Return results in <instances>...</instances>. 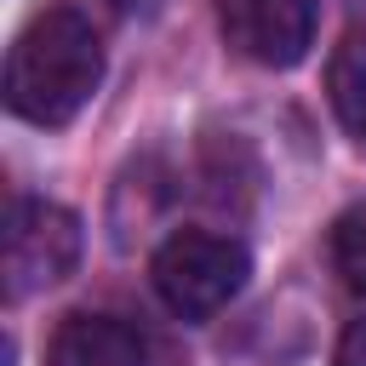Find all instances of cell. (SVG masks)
I'll use <instances>...</instances> for the list:
<instances>
[{
    "mask_svg": "<svg viewBox=\"0 0 366 366\" xmlns=\"http://www.w3.org/2000/svg\"><path fill=\"white\" fill-rule=\"evenodd\" d=\"M246 274H252L246 246L229 234H206V229H183V234L160 240V252L149 263V280L177 320H212L223 303L240 297Z\"/></svg>",
    "mask_w": 366,
    "mask_h": 366,
    "instance_id": "2",
    "label": "cell"
},
{
    "mask_svg": "<svg viewBox=\"0 0 366 366\" xmlns=\"http://www.w3.org/2000/svg\"><path fill=\"white\" fill-rule=\"evenodd\" d=\"M326 97H332V114L337 126L366 149V29H355L337 51H332V69H326Z\"/></svg>",
    "mask_w": 366,
    "mask_h": 366,
    "instance_id": "6",
    "label": "cell"
},
{
    "mask_svg": "<svg viewBox=\"0 0 366 366\" xmlns=\"http://www.w3.org/2000/svg\"><path fill=\"white\" fill-rule=\"evenodd\" d=\"M46 366H149V349L120 315H69L51 332Z\"/></svg>",
    "mask_w": 366,
    "mask_h": 366,
    "instance_id": "5",
    "label": "cell"
},
{
    "mask_svg": "<svg viewBox=\"0 0 366 366\" xmlns=\"http://www.w3.org/2000/svg\"><path fill=\"white\" fill-rule=\"evenodd\" d=\"M223 40L263 69H292L315 46V0H217Z\"/></svg>",
    "mask_w": 366,
    "mask_h": 366,
    "instance_id": "4",
    "label": "cell"
},
{
    "mask_svg": "<svg viewBox=\"0 0 366 366\" xmlns=\"http://www.w3.org/2000/svg\"><path fill=\"white\" fill-rule=\"evenodd\" d=\"M332 366H366V320H355L343 337H337V355Z\"/></svg>",
    "mask_w": 366,
    "mask_h": 366,
    "instance_id": "8",
    "label": "cell"
},
{
    "mask_svg": "<svg viewBox=\"0 0 366 366\" xmlns=\"http://www.w3.org/2000/svg\"><path fill=\"white\" fill-rule=\"evenodd\" d=\"M332 269L343 274L349 292L366 297V206H349L332 223Z\"/></svg>",
    "mask_w": 366,
    "mask_h": 366,
    "instance_id": "7",
    "label": "cell"
},
{
    "mask_svg": "<svg viewBox=\"0 0 366 366\" xmlns=\"http://www.w3.org/2000/svg\"><path fill=\"white\" fill-rule=\"evenodd\" d=\"M97 86H103V40L69 6L29 17L6 51V109L29 126H69L97 97Z\"/></svg>",
    "mask_w": 366,
    "mask_h": 366,
    "instance_id": "1",
    "label": "cell"
},
{
    "mask_svg": "<svg viewBox=\"0 0 366 366\" xmlns=\"http://www.w3.org/2000/svg\"><path fill=\"white\" fill-rule=\"evenodd\" d=\"M80 263V217L57 200H11L6 212V297L23 303L29 292L57 286Z\"/></svg>",
    "mask_w": 366,
    "mask_h": 366,
    "instance_id": "3",
    "label": "cell"
}]
</instances>
